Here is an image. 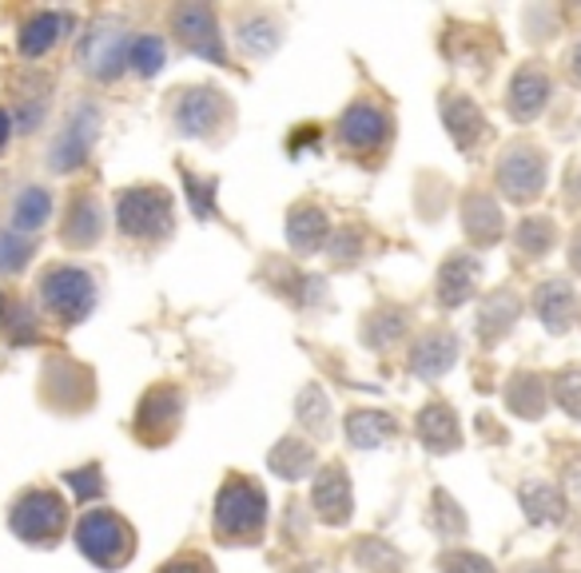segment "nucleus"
<instances>
[{
    "instance_id": "1",
    "label": "nucleus",
    "mask_w": 581,
    "mask_h": 573,
    "mask_svg": "<svg viewBox=\"0 0 581 573\" xmlns=\"http://www.w3.org/2000/svg\"><path fill=\"white\" fill-rule=\"evenodd\" d=\"M267 526V494L252 478H228L216 498V534L228 541H255Z\"/></svg>"
},
{
    "instance_id": "2",
    "label": "nucleus",
    "mask_w": 581,
    "mask_h": 573,
    "mask_svg": "<svg viewBox=\"0 0 581 573\" xmlns=\"http://www.w3.org/2000/svg\"><path fill=\"white\" fill-rule=\"evenodd\" d=\"M77 546L100 570H120L136 553V534L120 514H112V510H89L77 526Z\"/></svg>"
},
{
    "instance_id": "3",
    "label": "nucleus",
    "mask_w": 581,
    "mask_h": 573,
    "mask_svg": "<svg viewBox=\"0 0 581 573\" xmlns=\"http://www.w3.org/2000/svg\"><path fill=\"white\" fill-rule=\"evenodd\" d=\"M40 299L56 319L80 323L96 307V279L84 267H48L40 276Z\"/></svg>"
},
{
    "instance_id": "4",
    "label": "nucleus",
    "mask_w": 581,
    "mask_h": 573,
    "mask_svg": "<svg viewBox=\"0 0 581 573\" xmlns=\"http://www.w3.org/2000/svg\"><path fill=\"white\" fill-rule=\"evenodd\" d=\"M65 522H68V506L56 490H28L24 498H16V506L9 514L12 534L33 541V546H48L53 538H60Z\"/></svg>"
},
{
    "instance_id": "5",
    "label": "nucleus",
    "mask_w": 581,
    "mask_h": 573,
    "mask_svg": "<svg viewBox=\"0 0 581 573\" xmlns=\"http://www.w3.org/2000/svg\"><path fill=\"white\" fill-rule=\"evenodd\" d=\"M116 223L128 239H164L172 232V199L160 188H128L116 199Z\"/></svg>"
},
{
    "instance_id": "6",
    "label": "nucleus",
    "mask_w": 581,
    "mask_h": 573,
    "mask_svg": "<svg viewBox=\"0 0 581 573\" xmlns=\"http://www.w3.org/2000/svg\"><path fill=\"white\" fill-rule=\"evenodd\" d=\"M128 48H132V40H128V33H124L120 24L100 21L80 40V65L96 80H116L124 72V65H128Z\"/></svg>"
},
{
    "instance_id": "7",
    "label": "nucleus",
    "mask_w": 581,
    "mask_h": 573,
    "mask_svg": "<svg viewBox=\"0 0 581 573\" xmlns=\"http://www.w3.org/2000/svg\"><path fill=\"white\" fill-rule=\"evenodd\" d=\"M498 188L514 203H530V199L542 196V188H546V160H542V152L530 148V143H514L502 155V164H498Z\"/></svg>"
},
{
    "instance_id": "8",
    "label": "nucleus",
    "mask_w": 581,
    "mask_h": 573,
    "mask_svg": "<svg viewBox=\"0 0 581 573\" xmlns=\"http://www.w3.org/2000/svg\"><path fill=\"white\" fill-rule=\"evenodd\" d=\"M228 120V100L220 89H184L172 104V124L179 136H211Z\"/></svg>"
},
{
    "instance_id": "9",
    "label": "nucleus",
    "mask_w": 581,
    "mask_h": 573,
    "mask_svg": "<svg viewBox=\"0 0 581 573\" xmlns=\"http://www.w3.org/2000/svg\"><path fill=\"white\" fill-rule=\"evenodd\" d=\"M179 414H184V395H179L176 386H155V390L143 395L140 410H136V434L143 442L160 446V442H167L176 434Z\"/></svg>"
},
{
    "instance_id": "10",
    "label": "nucleus",
    "mask_w": 581,
    "mask_h": 573,
    "mask_svg": "<svg viewBox=\"0 0 581 573\" xmlns=\"http://www.w3.org/2000/svg\"><path fill=\"white\" fill-rule=\"evenodd\" d=\"M172 24H176L179 40L187 45V52L204 56L211 65H228V52H223L220 28H216V16L204 4H179L172 12Z\"/></svg>"
},
{
    "instance_id": "11",
    "label": "nucleus",
    "mask_w": 581,
    "mask_h": 573,
    "mask_svg": "<svg viewBox=\"0 0 581 573\" xmlns=\"http://www.w3.org/2000/svg\"><path fill=\"white\" fill-rule=\"evenodd\" d=\"M386 136H391V116H386L374 100H355L351 108L342 112L339 120V140L355 152H374L383 148Z\"/></svg>"
},
{
    "instance_id": "12",
    "label": "nucleus",
    "mask_w": 581,
    "mask_h": 573,
    "mask_svg": "<svg viewBox=\"0 0 581 573\" xmlns=\"http://www.w3.org/2000/svg\"><path fill=\"white\" fill-rule=\"evenodd\" d=\"M311 502H315L318 518L327 522V526H347L351 522V478L342 470L339 463H330L318 470L315 478V490H311Z\"/></svg>"
},
{
    "instance_id": "13",
    "label": "nucleus",
    "mask_w": 581,
    "mask_h": 573,
    "mask_svg": "<svg viewBox=\"0 0 581 573\" xmlns=\"http://www.w3.org/2000/svg\"><path fill=\"white\" fill-rule=\"evenodd\" d=\"M454 363H458V335L450 331H427L410 351V375L427 378V383L446 375Z\"/></svg>"
},
{
    "instance_id": "14",
    "label": "nucleus",
    "mask_w": 581,
    "mask_h": 573,
    "mask_svg": "<svg viewBox=\"0 0 581 573\" xmlns=\"http://www.w3.org/2000/svg\"><path fill=\"white\" fill-rule=\"evenodd\" d=\"M92 136H96V112L92 108H80L68 128L60 132V140L53 143V167L56 172H72V167L84 164V155L92 148Z\"/></svg>"
},
{
    "instance_id": "15",
    "label": "nucleus",
    "mask_w": 581,
    "mask_h": 573,
    "mask_svg": "<svg viewBox=\"0 0 581 573\" xmlns=\"http://www.w3.org/2000/svg\"><path fill=\"white\" fill-rule=\"evenodd\" d=\"M534 307H537V319L546 323V331L561 335V331H570L573 327L578 295H573V286L566 283V279H546V283L537 286Z\"/></svg>"
},
{
    "instance_id": "16",
    "label": "nucleus",
    "mask_w": 581,
    "mask_h": 573,
    "mask_svg": "<svg viewBox=\"0 0 581 573\" xmlns=\"http://www.w3.org/2000/svg\"><path fill=\"white\" fill-rule=\"evenodd\" d=\"M478 286V259L466 252L450 255L439 271V303L442 307H462Z\"/></svg>"
},
{
    "instance_id": "17",
    "label": "nucleus",
    "mask_w": 581,
    "mask_h": 573,
    "mask_svg": "<svg viewBox=\"0 0 581 573\" xmlns=\"http://www.w3.org/2000/svg\"><path fill=\"white\" fill-rule=\"evenodd\" d=\"M546 100H549L546 72H542V68H522L514 77V84H510V116H514L518 124H530L537 112L546 108Z\"/></svg>"
},
{
    "instance_id": "18",
    "label": "nucleus",
    "mask_w": 581,
    "mask_h": 573,
    "mask_svg": "<svg viewBox=\"0 0 581 573\" xmlns=\"http://www.w3.org/2000/svg\"><path fill=\"white\" fill-rule=\"evenodd\" d=\"M418 438L422 446L434 454H450L458 446V419H454V410L442 407V402H430V407L418 410Z\"/></svg>"
},
{
    "instance_id": "19",
    "label": "nucleus",
    "mask_w": 581,
    "mask_h": 573,
    "mask_svg": "<svg viewBox=\"0 0 581 573\" xmlns=\"http://www.w3.org/2000/svg\"><path fill=\"white\" fill-rule=\"evenodd\" d=\"M327 235H330V220L315 208V203L291 208V215H287V243H291L295 252H303V255L318 252V247L327 243Z\"/></svg>"
},
{
    "instance_id": "20",
    "label": "nucleus",
    "mask_w": 581,
    "mask_h": 573,
    "mask_svg": "<svg viewBox=\"0 0 581 573\" xmlns=\"http://www.w3.org/2000/svg\"><path fill=\"white\" fill-rule=\"evenodd\" d=\"M462 223H466V235L474 243L502 239V208L486 191H470V196L462 199Z\"/></svg>"
},
{
    "instance_id": "21",
    "label": "nucleus",
    "mask_w": 581,
    "mask_h": 573,
    "mask_svg": "<svg viewBox=\"0 0 581 573\" xmlns=\"http://www.w3.org/2000/svg\"><path fill=\"white\" fill-rule=\"evenodd\" d=\"M398 434V422L386 410H351L347 414V438L359 451H379L383 442H391Z\"/></svg>"
},
{
    "instance_id": "22",
    "label": "nucleus",
    "mask_w": 581,
    "mask_h": 573,
    "mask_svg": "<svg viewBox=\"0 0 581 573\" xmlns=\"http://www.w3.org/2000/svg\"><path fill=\"white\" fill-rule=\"evenodd\" d=\"M522 498V510L534 526H554V522L566 518V498L561 490H554V482H526L518 490Z\"/></svg>"
},
{
    "instance_id": "23",
    "label": "nucleus",
    "mask_w": 581,
    "mask_h": 573,
    "mask_svg": "<svg viewBox=\"0 0 581 573\" xmlns=\"http://www.w3.org/2000/svg\"><path fill=\"white\" fill-rule=\"evenodd\" d=\"M442 120H446L458 148H474L483 136V112L474 108V100L466 96H442Z\"/></svg>"
},
{
    "instance_id": "24",
    "label": "nucleus",
    "mask_w": 581,
    "mask_h": 573,
    "mask_svg": "<svg viewBox=\"0 0 581 573\" xmlns=\"http://www.w3.org/2000/svg\"><path fill=\"white\" fill-rule=\"evenodd\" d=\"M48 215H53V199H48L45 188H24L21 196H16V203H12V227L9 232L16 235H28L40 232L48 223Z\"/></svg>"
},
{
    "instance_id": "25",
    "label": "nucleus",
    "mask_w": 581,
    "mask_h": 573,
    "mask_svg": "<svg viewBox=\"0 0 581 573\" xmlns=\"http://www.w3.org/2000/svg\"><path fill=\"white\" fill-rule=\"evenodd\" d=\"M68 16L65 12H36L33 21L24 24V33H21V52L24 56H45L48 48L60 40V36L68 33Z\"/></svg>"
},
{
    "instance_id": "26",
    "label": "nucleus",
    "mask_w": 581,
    "mask_h": 573,
    "mask_svg": "<svg viewBox=\"0 0 581 573\" xmlns=\"http://www.w3.org/2000/svg\"><path fill=\"white\" fill-rule=\"evenodd\" d=\"M104 232V215H100V203L92 196H80L72 208H68V223H65V239L72 247H92Z\"/></svg>"
},
{
    "instance_id": "27",
    "label": "nucleus",
    "mask_w": 581,
    "mask_h": 573,
    "mask_svg": "<svg viewBox=\"0 0 581 573\" xmlns=\"http://www.w3.org/2000/svg\"><path fill=\"white\" fill-rule=\"evenodd\" d=\"M518 315H522V303H518V295H510V291H493V295L486 299L483 315H478V335H483L486 342L502 339V335L514 327Z\"/></svg>"
},
{
    "instance_id": "28",
    "label": "nucleus",
    "mask_w": 581,
    "mask_h": 573,
    "mask_svg": "<svg viewBox=\"0 0 581 573\" xmlns=\"http://www.w3.org/2000/svg\"><path fill=\"white\" fill-rule=\"evenodd\" d=\"M267 466H271V475L287 478V482H295V478H303L315 466V451H311L307 442L299 438H283L279 446L271 451V458H267Z\"/></svg>"
},
{
    "instance_id": "29",
    "label": "nucleus",
    "mask_w": 581,
    "mask_h": 573,
    "mask_svg": "<svg viewBox=\"0 0 581 573\" xmlns=\"http://www.w3.org/2000/svg\"><path fill=\"white\" fill-rule=\"evenodd\" d=\"M506 402L522 419H542V410H546V386H542L537 375H514V383L506 390Z\"/></svg>"
},
{
    "instance_id": "30",
    "label": "nucleus",
    "mask_w": 581,
    "mask_h": 573,
    "mask_svg": "<svg viewBox=\"0 0 581 573\" xmlns=\"http://www.w3.org/2000/svg\"><path fill=\"white\" fill-rule=\"evenodd\" d=\"M235 36H240V45L247 48L252 56H267L279 48V40H283V33H279V24L267 21V16H247V21L235 28Z\"/></svg>"
},
{
    "instance_id": "31",
    "label": "nucleus",
    "mask_w": 581,
    "mask_h": 573,
    "mask_svg": "<svg viewBox=\"0 0 581 573\" xmlns=\"http://www.w3.org/2000/svg\"><path fill=\"white\" fill-rule=\"evenodd\" d=\"M554 220H542V215H537V220H522L518 223V252L526 255V259H542V255L549 252V247H554Z\"/></svg>"
},
{
    "instance_id": "32",
    "label": "nucleus",
    "mask_w": 581,
    "mask_h": 573,
    "mask_svg": "<svg viewBox=\"0 0 581 573\" xmlns=\"http://www.w3.org/2000/svg\"><path fill=\"white\" fill-rule=\"evenodd\" d=\"M167 60V48L160 36H136L132 48H128V65L140 72V77H155Z\"/></svg>"
},
{
    "instance_id": "33",
    "label": "nucleus",
    "mask_w": 581,
    "mask_h": 573,
    "mask_svg": "<svg viewBox=\"0 0 581 573\" xmlns=\"http://www.w3.org/2000/svg\"><path fill=\"white\" fill-rule=\"evenodd\" d=\"M330 402H327V395H323V386L318 383H311L303 395H299V422L303 426H311L315 434H323V430L330 426Z\"/></svg>"
},
{
    "instance_id": "34",
    "label": "nucleus",
    "mask_w": 581,
    "mask_h": 573,
    "mask_svg": "<svg viewBox=\"0 0 581 573\" xmlns=\"http://www.w3.org/2000/svg\"><path fill=\"white\" fill-rule=\"evenodd\" d=\"M554 402H558L566 414L581 419V366H566L554 375Z\"/></svg>"
},
{
    "instance_id": "35",
    "label": "nucleus",
    "mask_w": 581,
    "mask_h": 573,
    "mask_svg": "<svg viewBox=\"0 0 581 573\" xmlns=\"http://www.w3.org/2000/svg\"><path fill=\"white\" fill-rule=\"evenodd\" d=\"M430 518L439 526V534L454 538V534H466V518H462V510L454 506V498L446 490H434V510H430Z\"/></svg>"
},
{
    "instance_id": "36",
    "label": "nucleus",
    "mask_w": 581,
    "mask_h": 573,
    "mask_svg": "<svg viewBox=\"0 0 581 573\" xmlns=\"http://www.w3.org/2000/svg\"><path fill=\"white\" fill-rule=\"evenodd\" d=\"M184 184H187V199H191L196 220H211V215H216V179H199V176H191V172H184Z\"/></svg>"
},
{
    "instance_id": "37",
    "label": "nucleus",
    "mask_w": 581,
    "mask_h": 573,
    "mask_svg": "<svg viewBox=\"0 0 581 573\" xmlns=\"http://www.w3.org/2000/svg\"><path fill=\"white\" fill-rule=\"evenodd\" d=\"M33 255V243L16 232H0V271H21Z\"/></svg>"
},
{
    "instance_id": "38",
    "label": "nucleus",
    "mask_w": 581,
    "mask_h": 573,
    "mask_svg": "<svg viewBox=\"0 0 581 573\" xmlns=\"http://www.w3.org/2000/svg\"><path fill=\"white\" fill-rule=\"evenodd\" d=\"M355 558H359V562L367 565V570H398V553H395V550H386V546H383L379 538H367V541H362Z\"/></svg>"
},
{
    "instance_id": "39",
    "label": "nucleus",
    "mask_w": 581,
    "mask_h": 573,
    "mask_svg": "<svg viewBox=\"0 0 581 573\" xmlns=\"http://www.w3.org/2000/svg\"><path fill=\"white\" fill-rule=\"evenodd\" d=\"M65 482L72 486V494H77L80 502H89V498L104 494V478H100V466H84V470H72Z\"/></svg>"
},
{
    "instance_id": "40",
    "label": "nucleus",
    "mask_w": 581,
    "mask_h": 573,
    "mask_svg": "<svg viewBox=\"0 0 581 573\" xmlns=\"http://www.w3.org/2000/svg\"><path fill=\"white\" fill-rule=\"evenodd\" d=\"M442 573H493V565L486 562L483 553L450 550L446 558H442Z\"/></svg>"
},
{
    "instance_id": "41",
    "label": "nucleus",
    "mask_w": 581,
    "mask_h": 573,
    "mask_svg": "<svg viewBox=\"0 0 581 573\" xmlns=\"http://www.w3.org/2000/svg\"><path fill=\"white\" fill-rule=\"evenodd\" d=\"M367 335H371L374 347H386L391 339H398V335H403V315H379V319L367 327Z\"/></svg>"
},
{
    "instance_id": "42",
    "label": "nucleus",
    "mask_w": 581,
    "mask_h": 573,
    "mask_svg": "<svg viewBox=\"0 0 581 573\" xmlns=\"http://www.w3.org/2000/svg\"><path fill=\"white\" fill-rule=\"evenodd\" d=\"M359 235L355 232H347V227H342V232H330V255H335V259H342V264H351L355 255H359Z\"/></svg>"
},
{
    "instance_id": "43",
    "label": "nucleus",
    "mask_w": 581,
    "mask_h": 573,
    "mask_svg": "<svg viewBox=\"0 0 581 573\" xmlns=\"http://www.w3.org/2000/svg\"><path fill=\"white\" fill-rule=\"evenodd\" d=\"M160 573H216L211 570L208 558H199V553H179L176 562H167Z\"/></svg>"
},
{
    "instance_id": "44",
    "label": "nucleus",
    "mask_w": 581,
    "mask_h": 573,
    "mask_svg": "<svg viewBox=\"0 0 581 573\" xmlns=\"http://www.w3.org/2000/svg\"><path fill=\"white\" fill-rule=\"evenodd\" d=\"M12 136V120H9V112L0 108V152H4V143H9Z\"/></svg>"
},
{
    "instance_id": "45",
    "label": "nucleus",
    "mask_w": 581,
    "mask_h": 573,
    "mask_svg": "<svg viewBox=\"0 0 581 573\" xmlns=\"http://www.w3.org/2000/svg\"><path fill=\"white\" fill-rule=\"evenodd\" d=\"M570 255H573V267L581 271V232L573 235V247H570Z\"/></svg>"
},
{
    "instance_id": "46",
    "label": "nucleus",
    "mask_w": 581,
    "mask_h": 573,
    "mask_svg": "<svg viewBox=\"0 0 581 573\" xmlns=\"http://www.w3.org/2000/svg\"><path fill=\"white\" fill-rule=\"evenodd\" d=\"M570 68H573V77L581 80V45L573 48V56H570Z\"/></svg>"
},
{
    "instance_id": "47",
    "label": "nucleus",
    "mask_w": 581,
    "mask_h": 573,
    "mask_svg": "<svg viewBox=\"0 0 581 573\" xmlns=\"http://www.w3.org/2000/svg\"><path fill=\"white\" fill-rule=\"evenodd\" d=\"M526 573H549V570H526Z\"/></svg>"
},
{
    "instance_id": "48",
    "label": "nucleus",
    "mask_w": 581,
    "mask_h": 573,
    "mask_svg": "<svg viewBox=\"0 0 581 573\" xmlns=\"http://www.w3.org/2000/svg\"><path fill=\"white\" fill-rule=\"evenodd\" d=\"M0 311H4V299H0Z\"/></svg>"
}]
</instances>
